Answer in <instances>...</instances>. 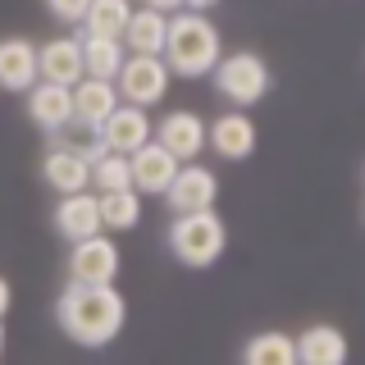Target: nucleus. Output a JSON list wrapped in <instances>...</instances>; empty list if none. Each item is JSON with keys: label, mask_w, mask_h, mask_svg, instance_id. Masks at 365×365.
Segmentation results:
<instances>
[{"label": "nucleus", "mask_w": 365, "mask_h": 365, "mask_svg": "<svg viewBox=\"0 0 365 365\" xmlns=\"http://www.w3.org/2000/svg\"><path fill=\"white\" fill-rule=\"evenodd\" d=\"M228 247V228L220 210H197V215H174L169 224V251L187 269H210Z\"/></svg>", "instance_id": "nucleus-3"}, {"label": "nucleus", "mask_w": 365, "mask_h": 365, "mask_svg": "<svg viewBox=\"0 0 365 365\" xmlns=\"http://www.w3.org/2000/svg\"><path fill=\"white\" fill-rule=\"evenodd\" d=\"M37 83L55 87H78L83 83V41L78 37H55L37 46Z\"/></svg>", "instance_id": "nucleus-12"}, {"label": "nucleus", "mask_w": 365, "mask_h": 365, "mask_svg": "<svg viewBox=\"0 0 365 365\" xmlns=\"http://www.w3.org/2000/svg\"><path fill=\"white\" fill-rule=\"evenodd\" d=\"M41 178L51 182L60 197H73V192H91V165L83 160V151L64 142H51V151L41 160Z\"/></svg>", "instance_id": "nucleus-13"}, {"label": "nucleus", "mask_w": 365, "mask_h": 365, "mask_svg": "<svg viewBox=\"0 0 365 365\" xmlns=\"http://www.w3.org/2000/svg\"><path fill=\"white\" fill-rule=\"evenodd\" d=\"M210 78H215V91L228 101L233 110H247V106H256L260 96L274 87V73H269V64L260 60L256 51H233V55H220V64L210 68Z\"/></svg>", "instance_id": "nucleus-4"}, {"label": "nucleus", "mask_w": 365, "mask_h": 365, "mask_svg": "<svg viewBox=\"0 0 365 365\" xmlns=\"http://www.w3.org/2000/svg\"><path fill=\"white\" fill-rule=\"evenodd\" d=\"M55 319H60L64 338L78 347H110L128 324V302L114 292V283L87 288V283H68L55 302Z\"/></svg>", "instance_id": "nucleus-1"}, {"label": "nucleus", "mask_w": 365, "mask_h": 365, "mask_svg": "<svg viewBox=\"0 0 365 365\" xmlns=\"http://www.w3.org/2000/svg\"><path fill=\"white\" fill-rule=\"evenodd\" d=\"M9 306H14V292H9V279H0V319L9 315Z\"/></svg>", "instance_id": "nucleus-27"}, {"label": "nucleus", "mask_w": 365, "mask_h": 365, "mask_svg": "<svg viewBox=\"0 0 365 365\" xmlns=\"http://www.w3.org/2000/svg\"><path fill=\"white\" fill-rule=\"evenodd\" d=\"M205 151H215L220 160H247L256 151V123L247 110H228L215 123H205Z\"/></svg>", "instance_id": "nucleus-10"}, {"label": "nucleus", "mask_w": 365, "mask_h": 365, "mask_svg": "<svg viewBox=\"0 0 365 365\" xmlns=\"http://www.w3.org/2000/svg\"><path fill=\"white\" fill-rule=\"evenodd\" d=\"M73 87H55V83H37L28 91V119L37 123L41 133H64L68 123H73V96H68Z\"/></svg>", "instance_id": "nucleus-15"}, {"label": "nucleus", "mask_w": 365, "mask_h": 365, "mask_svg": "<svg viewBox=\"0 0 365 365\" xmlns=\"http://www.w3.org/2000/svg\"><path fill=\"white\" fill-rule=\"evenodd\" d=\"M146 9H155V14H178L182 0H146Z\"/></svg>", "instance_id": "nucleus-26"}, {"label": "nucleus", "mask_w": 365, "mask_h": 365, "mask_svg": "<svg viewBox=\"0 0 365 365\" xmlns=\"http://www.w3.org/2000/svg\"><path fill=\"white\" fill-rule=\"evenodd\" d=\"M165 201H169L174 215L215 210V201H220V178H215V169H205L201 160L178 165V174H174V182H169V192H165Z\"/></svg>", "instance_id": "nucleus-7"}, {"label": "nucleus", "mask_w": 365, "mask_h": 365, "mask_svg": "<svg viewBox=\"0 0 365 365\" xmlns=\"http://www.w3.org/2000/svg\"><path fill=\"white\" fill-rule=\"evenodd\" d=\"M297 365H347V334L334 324H311L292 338Z\"/></svg>", "instance_id": "nucleus-16"}, {"label": "nucleus", "mask_w": 365, "mask_h": 365, "mask_svg": "<svg viewBox=\"0 0 365 365\" xmlns=\"http://www.w3.org/2000/svg\"><path fill=\"white\" fill-rule=\"evenodd\" d=\"M210 5H215V0H182V9H187V14H205Z\"/></svg>", "instance_id": "nucleus-28"}, {"label": "nucleus", "mask_w": 365, "mask_h": 365, "mask_svg": "<svg viewBox=\"0 0 365 365\" xmlns=\"http://www.w3.org/2000/svg\"><path fill=\"white\" fill-rule=\"evenodd\" d=\"M0 351H5V324H0Z\"/></svg>", "instance_id": "nucleus-29"}, {"label": "nucleus", "mask_w": 365, "mask_h": 365, "mask_svg": "<svg viewBox=\"0 0 365 365\" xmlns=\"http://www.w3.org/2000/svg\"><path fill=\"white\" fill-rule=\"evenodd\" d=\"M73 123L87 133H96L101 123L110 119V110H119V91H114V83H96V78H83L73 91Z\"/></svg>", "instance_id": "nucleus-18"}, {"label": "nucleus", "mask_w": 365, "mask_h": 365, "mask_svg": "<svg viewBox=\"0 0 365 365\" xmlns=\"http://www.w3.org/2000/svg\"><path fill=\"white\" fill-rule=\"evenodd\" d=\"M133 19V0H91L83 14V37H106V41H123V28Z\"/></svg>", "instance_id": "nucleus-20"}, {"label": "nucleus", "mask_w": 365, "mask_h": 365, "mask_svg": "<svg viewBox=\"0 0 365 365\" xmlns=\"http://www.w3.org/2000/svg\"><path fill=\"white\" fill-rule=\"evenodd\" d=\"M55 233H60L68 247L83 242V237L106 233V228H101L96 192H73V197H60V205H55Z\"/></svg>", "instance_id": "nucleus-14"}, {"label": "nucleus", "mask_w": 365, "mask_h": 365, "mask_svg": "<svg viewBox=\"0 0 365 365\" xmlns=\"http://www.w3.org/2000/svg\"><path fill=\"white\" fill-rule=\"evenodd\" d=\"M165 28H169V14L133 5V19H128V28H123V51L128 55H160L165 51Z\"/></svg>", "instance_id": "nucleus-19"}, {"label": "nucleus", "mask_w": 365, "mask_h": 365, "mask_svg": "<svg viewBox=\"0 0 365 365\" xmlns=\"http://www.w3.org/2000/svg\"><path fill=\"white\" fill-rule=\"evenodd\" d=\"M96 205H101V228H110V233H128V228H137V220H142V197H137L133 187L96 192Z\"/></svg>", "instance_id": "nucleus-22"}, {"label": "nucleus", "mask_w": 365, "mask_h": 365, "mask_svg": "<svg viewBox=\"0 0 365 365\" xmlns=\"http://www.w3.org/2000/svg\"><path fill=\"white\" fill-rule=\"evenodd\" d=\"M169 83H174V73L165 68L160 55H128L119 78H114V91H119V106L151 110L169 96Z\"/></svg>", "instance_id": "nucleus-5"}, {"label": "nucleus", "mask_w": 365, "mask_h": 365, "mask_svg": "<svg viewBox=\"0 0 365 365\" xmlns=\"http://www.w3.org/2000/svg\"><path fill=\"white\" fill-rule=\"evenodd\" d=\"M151 142H160L178 165H192L201 151H205V119L192 110H174L151 128Z\"/></svg>", "instance_id": "nucleus-9"}, {"label": "nucleus", "mask_w": 365, "mask_h": 365, "mask_svg": "<svg viewBox=\"0 0 365 365\" xmlns=\"http://www.w3.org/2000/svg\"><path fill=\"white\" fill-rule=\"evenodd\" d=\"M220 28H215L205 14H169V28H165V51L160 60L174 78H205L215 64H220Z\"/></svg>", "instance_id": "nucleus-2"}, {"label": "nucleus", "mask_w": 365, "mask_h": 365, "mask_svg": "<svg viewBox=\"0 0 365 365\" xmlns=\"http://www.w3.org/2000/svg\"><path fill=\"white\" fill-rule=\"evenodd\" d=\"M119 279V247H114L110 233L83 237V242L68 247V283H87V288H101V283Z\"/></svg>", "instance_id": "nucleus-6"}, {"label": "nucleus", "mask_w": 365, "mask_h": 365, "mask_svg": "<svg viewBox=\"0 0 365 365\" xmlns=\"http://www.w3.org/2000/svg\"><path fill=\"white\" fill-rule=\"evenodd\" d=\"M37 87V46L28 37H0V91Z\"/></svg>", "instance_id": "nucleus-17"}, {"label": "nucleus", "mask_w": 365, "mask_h": 365, "mask_svg": "<svg viewBox=\"0 0 365 365\" xmlns=\"http://www.w3.org/2000/svg\"><path fill=\"white\" fill-rule=\"evenodd\" d=\"M242 365H297L292 338H288V334H279V329H265V334L247 338V347H242Z\"/></svg>", "instance_id": "nucleus-23"}, {"label": "nucleus", "mask_w": 365, "mask_h": 365, "mask_svg": "<svg viewBox=\"0 0 365 365\" xmlns=\"http://www.w3.org/2000/svg\"><path fill=\"white\" fill-rule=\"evenodd\" d=\"M78 41H83V78L114 83L119 68H123V60H128L123 41H106V37H78Z\"/></svg>", "instance_id": "nucleus-21"}, {"label": "nucleus", "mask_w": 365, "mask_h": 365, "mask_svg": "<svg viewBox=\"0 0 365 365\" xmlns=\"http://www.w3.org/2000/svg\"><path fill=\"white\" fill-rule=\"evenodd\" d=\"M96 142H101V151H110V155H133L137 146L151 142V119H146V110L119 106V110H110V119L96 128Z\"/></svg>", "instance_id": "nucleus-11"}, {"label": "nucleus", "mask_w": 365, "mask_h": 365, "mask_svg": "<svg viewBox=\"0 0 365 365\" xmlns=\"http://www.w3.org/2000/svg\"><path fill=\"white\" fill-rule=\"evenodd\" d=\"M128 187V155H96L91 160V192H123Z\"/></svg>", "instance_id": "nucleus-24"}, {"label": "nucleus", "mask_w": 365, "mask_h": 365, "mask_svg": "<svg viewBox=\"0 0 365 365\" xmlns=\"http://www.w3.org/2000/svg\"><path fill=\"white\" fill-rule=\"evenodd\" d=\"M87 5H91V0H46V9H51L60 23H68V28H78V23H83Z\"/></svg>", "instance_id": "nucleus-25"}, {"label": "nucleus", "mask_w": 365, "mask_h": 365, "mask_svg": "<svg viewBox=\"0 0 365 365\" xmlns=\"http://www.w3.org/2000/svg\"><path fill=\"white\" fill-rule=\"evenodd\" d=\"M174 174H178V160L160 142H146V146H137L128 155V187L137 197H165Z\"/></svg>", "instance_id": "nucleus-8"}]
</instances>
